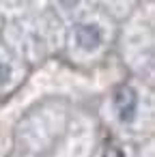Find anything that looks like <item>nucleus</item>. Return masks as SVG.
I'll use <instances>...</instances> for the list:
<instances>
[{"instance_id":"1","label":"nucleus","mask_w":155,"mask_h":157,"mask_svg":"<svg viewBox=\"0 0 155 157\" xmlns=\"http://www.w3.org/2000/svg\"><path fill=\"white\" fill-rule=\"evenodd\" d=\"M114 110L121 123H131L138 114V95L131 86H121L114 93Z\"/></svg>"},{"instance_id":"2","label":"nucleus","mask_w":155,"mask_h":157,"mask_svg":"<svg viewBox=\"0 0 155 157\" xmlns=\"http://www.w3.org/2000/svg\"><path fill=\"white\" fill-rule=\"evenodd\" d=\"M73 39H76V45L84 52H93L97 50L101 43H103V30L93 24V22H86V24H78L76 30H73Z\"/></svg>"},{"instance_id":"3","label":"nucleus","mask_w":155,"mask_h":157,"mask_svg":"<svg viewBox=\"0 0 155 157\" xmlns=\"http://www.w3.org/2000/svg\"><path fill=\"white\" fill-rule=\"evenodd\" d=\"M101 157H125V151H123L121 146H116V144H110V146L103 148Z\"/></svg>"},{"instance_id":"4","label":"nucleus","mask_w":155,"mask_h":157,"mask_svg":"<svg viewBox=\"0 0 155 157\" xmlns=\"http://www.w3.org/2000/svg\"><path fill=\"white\" fill-rule=\"evenodd\" d=\"M9 80H11V67L7 63H0V86L7 84Z\"/></svg>"},{"instance_id":"5","label":"nucleus","mask_w":155,"mask_h":157,"mask_svg":"<svg viewBox=\"0 0 155 157\" xmlns=\"http://www.w3.org/2000/svg\"><path fill=\"white\" fill-rule=\"evenodd\" d=\"M63 2H65V7H76L78 0H63Z\"/></svg>"}]
</instances>
